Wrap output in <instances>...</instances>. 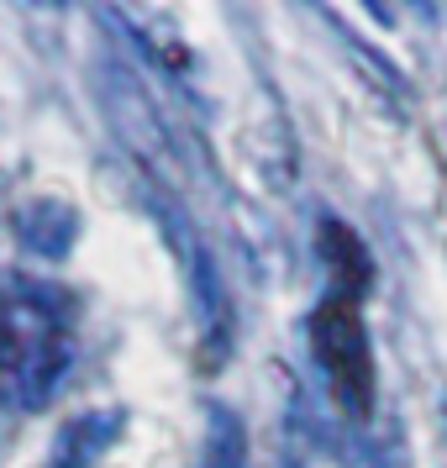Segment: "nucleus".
<instances>
[{"label":"nucleus","instance_id":"1","mask_svg":"<svg viewBox=\"0 0 447 468\" xmlns=\"http://www.w3.org/2000/svg\"><path fill=\"white\" fill-rule=\"evenodd\" d=\"M311 353L332 395L347 405V416H368L374 405V347L358 311V290H337L311 311Z\"/></svg>","mask_w":447,"mask_h":468}]
</instances>
